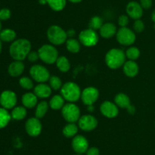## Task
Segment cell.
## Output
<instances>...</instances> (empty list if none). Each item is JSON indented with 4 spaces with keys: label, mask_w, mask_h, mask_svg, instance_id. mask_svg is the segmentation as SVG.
Wrapping results in <instances>:
<instances>
[{
    "label": "cell",
    "mask_w": 155,
    "mask_h": 155,
    "mask_svg": "<svg viewBox=\"0 0 155 155\" xmlns=\"http://www.w3.org/2000/svg\"><path fill=\"white\" fill-rule=\"evenodd\" d=\"M31 50V43L27 39L16 40L13 41L9 47V53L15 60L23 61L27 58Z\"/></svg>",
    "instance_id": "cell-1"
},
{
    "label": "cell",
    "mask_w": 155,
    "mask_h": 155,
    "mask_svg": "<svg viewBox=\"0 0 155 155\" xmlns=\"http://www.w3.org/2000/svg\"><path fill=\"white\" fill-rule=\"evenodd\" d=\"M126 53L120 49H111L105 55V63L111 69H117L126 62Z\"/></svg>",
    "instance_id": "cell-2"
},
{
    "label": "cell",
    "mask_w": 155,
    "mask_h": 155,
    "mask_svg": "<svg viewBox=\"0 0 155 155\" xmlns=\"http://www.w3.org/2000/svg\"><path fill=\"white\" fill-rule=\"evenodd\" d=\"M81 91L78 84L72 81L64 84L61 88V94L67 101L74 103L81 97Z\"/></svg>",
    "instance_id": "cell-3"
},
{
    "label": "cell",
    "mask_w": 155,
    "mask_h": 155,
    "mask_svg": "<svg viewBox=\"0 0 155 155\" xmlns=\"http://www.w3.org/2000/svg\"><path fill=\"white\" fill-rule=\"evenodd\" d=\"M47 38L53 45H61L67 41V32L58 25H51L47 30Z\"/></svg>",
    "instance_id": "cell-4"
},
{
    "label": "cell",
    "mask_w": 155,
    "mask_h": 155,
    "mask_svg": "<svg viewBox=\"0 0 155 155\" xmlns=\"http://www.w3.org/2000/svg\"><path fill=\"white\" fill-rule=\"evenodd\" d=\"M39 59L46 64H53L58 58V52L57 49L50 44L42 46L38 50Z\"/></svg>",
    "instance_id": "cell-5"
},
{
    "label": "cell",
    "mask_w": 155,
    "mask_h": 155,
    "mask_svg": "<svg viewBox=\"0 0 155 155\" xmlns=\"http://www.w3.org/2000/svg\"><path fill=\"white\" fill-rule=\"evenodd\" d=\"M61 114L64 120L68 122L75 123L80 118V109L74 103L64 104L61 109Z\"/></svg>",
    "instance_id": "cell-6"
},
{
    "label": "cell",
    "mask_w": 155,
    "mask_h": 155,
    "mask_svg": "<svg viewBox=\"0 0 155 155\" xmlns=\"http://www.w3.org/2000/svg\"><path fill=\"white\" fill-rule=\"evenodd\" d=\"M117 40L120 44L124 46H130L136 41V34L131 29L128 27H120L116 33Z\"/></svg>",
    "instance_id": "cell-7"
},
{
    "label": "cell",
    "mask_w": 155,
    "mask_h": 155,
    "mask_svg": "<svg viewBox=\"0 0 155 155\" xmlns=\"http://www.w3.org/2000/svg\"><path fill=\"white\" fill-rule=\"evenodd\" d=\"M30 74L32 78L38 83H45L49 80V71L41 65H35L30 68Z\"/></svg>",
    "instance_id": "cell-8"
},
{
    "label": "cell",
    "mask_w": 155,
    "mask_h": 155,
    "mask_svg": "<svg viewBox=\"0 0 155 155\" xmlns=\"http://www.w3.org/2000/svg\"><path fill=\"white\" fill-rule=\"evenodd\" d=\"M79 41L86 46H93L98 43V36L95 30L88 28L80 32L79 34Z\"/></svg>",
    "instance_id": "cell-9"
},
{
    "label": "cell",
    "mask_w": 155,
    "mask_h": 155,
    "mask_svg": "<svg viewBox=\"0 0 155 155\" xmlns=\"http://www.w3.org/2000/svg\"><path fill=\"white\" fill-rule=\"evenodd\" d=\"M17 103V96L12 91H4L0 94V104L2 107L6 109H10L15 107Z\"/></svg>",
    "instance_id": "cell-10"
},
{
    "label": "cell",
    "mask_w": 155,
    "mask_h": 155,
    "mask_svg": "<svg viewBox=\"0 0 155 155\" xmlns=\"http://www.w3.org/2000/svg\"><path fill=\"white\" fill-rule=\"evenodd\" d=\"M99 97V92L94 87H88L81 93V99L83 103L86 106L93 105Z\"/></svg>",
    "instance_id": "cell-11"
},
{
    "label": "cell",
    "mask_w": 155,
    "mask_h": 155,
    "mask_svg": "<svg viewBox=\"0 0 155 155\" xmlns=\"http://www.w3.org/2000/svg\"><path fill=\"white\" fill-rule=\"evenodd\" d=\"M42 123L39 119L32 117L28 119L25 123V129L27 133L32 137H36L42 132Z\"/></svg>",
    "instance_id": "cell-12"
},
{
    "label": "cell",
    "mask_w": 155,
    "mask_h": 155,
    "mask_svg": "<svg viewBox=\"0 0 155 155\" xmlns=\"http://www.w3.org/2000/svg\"><path fill=\"white\" fill-rule=\"evenodd\" d=\"M78 126L85 132L94 130L98 126V120L92 115H84L78 120Z\"/></svg>",
    "instance_id": "cell-13"
},
{
    "label": "cell",
    "mask_w": 155,
    "mask_h": 155,
    "mask_svg": "<svg viewBox=\"0 0 155 155\" xmlns=\"http://www.w3.org/2000/svg\"><path fill=\"white\" fill-rule=\"evenodd\" d=\"M72 147L74 151L78 154L86 153L89 149V142L86 137L78 135L74 137L72 140Z\"/></svg>",
    "instance_id": "cell-14"
},
{
    "label": "cell",
    "mask_w": 155,
    "mask_h": 155,
    "mask_svg": "<svg viewBox=\"0 0 155 155\" xmlns=\"http://www.w3.org/2000/svg\"><path fill=\"white\" fill-rule=\"evenodd\" d=\"M100 111L104 116L110 119L114 118L119 113L118 106L115 104V103L107 100L101 103L100 106Z\"/></svg>",
    "instance_id": "cell-15"
},
{
    "label": "cell",
    "mask_w": 155,
    "mask_h": 155,
    "mask_svg": "<svg viewBox=\"0 0 155 155\" xmlns=\"http://www.w3.org/2000/svg\"><path fill=\"white\" fill-rule=\"evenodd\" d=\"M126 11L128 16L135 20L140 19L143 15V9L141 6L140 3L135 1L130 2L127 4Z\"/></svg>",
    "instance_id": "cell-16"
},
{
    "label": "cell",
    "mask_w": 155,
    "mask_h": 155,
    "mask_svg": "<svg viewBox=\"0 0 155 155\" xmlns=\"http://www.w3.org/2000/svg\"><path fill=\"white\" fill-rule=\"evenodd\" d=\"M124 72L127 77L133 78L139 73V65L135 61L129 60L125 62L123 65Z\"/></svg>",
    "instance_id": "cell-17"
},
{
    "label": "cell",
    "mask_w": 155,
    "mask_h": 155,
    "mask_svg": "<svg viewBox=\"0 0 155 155\" xmlns=\"http://www.w3.org/2000/svg\"><path fill=\"white\" fill-rule=\"evenodd\" d=\"M24 68V64L22 61L15 60L8 65V72L12 77H18L22 74Z\"/></svg>",
    "instance_id": "cell-18"
},
{
    "label": "cell",
    "mask_w": 155,
    "mask_h": 155,
    "mask_svg": "<svg viewBox=\"0 0 155 155\" xmlns=\"http://www.w3.org/2000/svg\"><path fill=\"white\" fill-rule=\"evenodd\" d=\"M33 93L39 98H47L51 95V88L46 84L39 83L34 88Z\"/></svg>",
    "instance_id": "cell-19"
},
{
    "label": "cell",
    "mask_w": 155,
    "mask_h": 155,
    "mask_svg": "<svg viewBox=\"0 0 155 155\" xmlns=\"http://www.w3.org/2000/svg\"><path fill=\"white\" fill-rule=\"evenodd\" d=\"M100 35L103 38L109 39L114 36L117 33V27L112 23H105L100 28Z\"/></svg>",
    "instance_id": "cell-20"
},
{
    "label": "cell",
    "mask_w": 155,
    "mask_h": 155,
    "mask_svg": "<svg viewBox=\"0 0 155 155\" xmlns=\"http://www.w3.org/2000/svg\"><path fill=\"white\" fill-rule=\"evenodd\" d=\"M37 98L34 93L28 92L24 94L21 98V102L24 107L33 108L37 104Z\"/></svg>",
    "instance_id": "cell-21"
},
{
    "label": "cell",
    "mask_w": 155,
    "mask_h": 155,
    "mask_svg": "<svg viewBox=\"0 0 155 155\" xmlns=\"http://www.w3.org/2000/svg\"><path fill=\"white\" fill-rule=\"evenodd\" d=\"M114 102L118 107L123 109H128L131 106L130 97L124 93H119L117 94L114 97Z\"/></svg>",
    "instance_id": "cell-22"
},
{
    "label": "cell",
    "mask_w": 155,
    "mask_h": 155,
    "mask_svg": "<svg viewBox=\"0 0 155 155\" xmlns=\"http://www.w3.org/2000/svg\"><path fill=\"white\" fill-rule=\"evenodd\" d=\"M49 107L54 110H59L64 106V98L61 95H54L49 101Z\"/></svg>",
    "instance_id": "cell-23"
},
{
    "label": "cell",
    "mask_w": 155,
    "mask_h": 155,
    "mask_svg": "<svg viewBox=\"0 0 155 155\" xmlns=\"http://www.w3.org/2000/svg\"><path fill=\"white\" fill-rule=\"evenodd\" d=\"M16 38V33L12 29L6 28L0 32V40L3 42H13Z\"/></svg>",
    "instance_id": "cell-24"
},
{
    "label": "cell",
    "mask_w": 155,
    "mask_h": 155,
    "mask_svg": "<svg viewBox=\"0 0 155 155\" xmlns=\"http://www.w3.org/2000/svg\"><path fill=\"white\" fill-rule=\"evenodd\" d=\"M78 132V127L75 123L69 122L64 127L62 133L66 138H74Z\"/></svg>",
    "instance_id": "cell-25"
},
{
    "label": "cell",
    "mask_w": 155,
    "mask_h": 155,
    "mask_svg": "<svg viewBox=\"0 0 155 155\" xmlns=\"http://www.w3.org/2000/svg\"><path fill=\"white\" fill-rule=\"evenodd\" d=\"M27 113V112L26 107L19 106L13 108L11 115H12V118L15 120H22L25 118Z\"/></svg>",
    "instance_id": "cell-26"
},
{
    "label": "cell",
    "mask_w": 155,
    "mask_h": 155,
    "mask_svg": "<svg viewBox=\"0 0 155 155\" xmlns=\"http://www.w3.org/2000/svg\"><path fill=\"white\" fill-rule=\"evenodd\" d=\"M56 66L60 70L61 72H67L71 68V64H70L69 60L65 56H60L58 58L55 62Z\"/></svg>",
    "instance_id": "cell-27"
},
{
    "label": "cell",
    "mask_w": 155,
    "mask_h": 155,
    "mask_svg": "<svg viewBox=\"0 0 155 155\" xmlns=\"http://www.w3.org/2000/svg\"><path fill=\"white\" fill-rule=\"evenodd\" d=\"M66 47L69 52L72 53H77L80 50V42L74 38H69L66 41Z\"/></svg>",
    "instance_id": "cell-28"
},
{
    "label": "cell",
    "mask_w": 155,
    "mask_h": 155,
    "mask_svg": "<svg viewBox=\"0 0 155 155\" xmlns=\"http://www.w3.org/2000/svg\"><path fill=\"white\" fill-rule=\"evenodd\" d=\"M49 104L46 101H42L37 105L36 111H35V117L38 119H41L45 116L48 111Z\"/></svg>",
    "instance_id": "cell-29"
},
{
    "label": "cell",
    "mask_w": 155,
    "mask_h": 155,
    "mask_svg": "<svg viewBox=\"0 0 155 155\" xmlns=\"http://www.w3.org/2000/svg\"><path fill=\"white\" fill-rule=\"evenodd\" d=\"M47 4L53 11L60 12L66 6L67 0H47Z\"/></svg>",
    "instance_id": "cell-30"
},
{
    "label": "cell",
    "mask_w": 155,
    "mask_h": 155,
    "mask_svg": "<svg viewBox=\"0 0 155 155\" xmlns=\"http://www.w3.org/2000/svg\"><path fill=\"white\" fill-rule=\"evenodd\" d=\"M12 119V115L8 109L0 107V129H3L8 124Z\"/></svg>",
    "instance_id": "cell-31"
},
{
    "label": "cell",
    "mask_w": 155,
    "mask_h": 155,
    "mask_svg": "<svg viewBox=\"0 0 155 155\" xmlns=\"http://www.w3.org/2000/svg\"><path fill=\"white\" fill-rule=\"evenodd\" d=\"M103 20L99 16H93L90 19L89 23V28L92 29L94 30H100L103 25Z\"/></svg>",
    "instance_id": "cell-32"
},
{
    "label": "cell",
    "mask_w": 155,
    "mask_h": 155,
    "mask_svg": "<svg viewBox=\"0 0 155 155\" xmlns=\"http://www.w3.org/2000/svg\"><path fill=\"white\" fill-rule=\"evenodd\" d=\"M126 56L130 60L135 61L140 56V50L136 46H131L126 52Z\"/></svg>",
    "instance_id": "cell-33"
},
{
    "label": "cell",
    "mask_w": 155,
    "mask_h": 155,
    "mask_svg": "<svg viewBox=\"0 0 155 155\" xmlns=\"http://www.w3.org/2000/svg\"><path fill=\"white\" fill-rule=\"evenodd\" d=\"M48 81H49V86L51 87V89L57 91V90L61 88L62 87L61 80L58 76L56 75L51 76L49 80H48Z\"/></svg>",
    "instance_id": "cell-34"
},
{
    "label": "cell",
    "mask_w": 155,
    "mask_h": 155,
    "mask_svg": "<svg viewBox=\"0 0 155 155\" xmlns=\"http://www.w3.org/2000/svg\"><path fill=\"white\" fill-rule=\"evenodd\" d=\"M19 84L22 88L26 90H30L33 88V82L30 78L22 77L19 80Z\"/></svg>",
    "instance_id": "cell-35"
},
{
    "label": "cell",
    "mask_w": 155,
    "mask_h": 155,
    "mask_svg": "<svg viewBox=\"0 0 155 155\" xmlns=\"http://www.w3.org/2000/svg\"><path fill=\"white\" fill-rule=\"evenodd\" d=\"M133 28H134V30L137 33H141L144 30V28H145V24H144L143 21L140 19L136 20L134 22V24H133Z\"/></svg>",
    "instance_id": "cell-36"
},
{
    "label": "cell",
    "mask_w": 155,
    "mask_h": 155,
    "mask_svg": "<svg viewBox=\"0 0 155 155\" xmlns=\"http://www.w3.org/2000/svg\"><path fill=\"white\" fill-rule=\"evenodd\" d=\"M11 11L8 9H0V20L1 21H6L9 19L11 17Z\"/></svg>",
    "instance_id": "cell-37"
},
{
    "label": "cell",
    "mask_w": 155,
    "mask_h": 155,
    "mask_svg": "<svg viewBox=\"0 0 155 155\" xmlns=\"http://www.w3.org/2000/svg\"><path fill=\"white\" fill-rule=\"evenodd\" d=\"M129 17L126 15H122L118 18V24L121 27H126L129 24Z\"/></svg>",
    "instance_id": "cell-38"
},
{
    "label": "cell",
    "mask_w": 155,
    "mask_h": 155,
    "mask_svg": "<svg viewBox=\"0 0 155 155\" xmlns=\"http://www.w3.org/2000/svg\"><path fill=\"white\" fill-rule=\"evenodd\" d=\"M27 59H28L29 62H35L38 60V59H39V53L36 51H30V53L27 55Z\"/></svg>",
    "instance_id": "cell-39"
},
{
    "label": "cell",
    "mask_w": 155,
    "mask_h": 155,
    "mask_svg": "<svg viewBox=\"0 0 155 155\" xmlns=\"http://www.w3.org/2000/svg\"><path fill=\"white\" fill-rule=\"evenodd\" d=\"M140 5L143 9H149L152 6V0H140Z\"/></svg>",
    "instance_id": "cell-40"
},
{
    "label": "cell",
    "mask_w": 155,
    "mask_h": 155,
    "mask_svg": "<svg viewBox=\"0 0 155 155\" xmlns=\"http://www.w3.org/2000/svg\"><path fill=\"white\" fill-rule=\"evenodd\" d=\"M99 150L95 147H92L88 149L86 155H99Z\"/></svg>",
    "instance_id": "cell-41"
},
{
    "label": "cell",
    "mask_w": 155,
    "mask_h": 155,
    "mask_svg": "<svg viewBox=\"0 0 155 155\" xmlns=\"http://www.w3.org/2000/svg\"><path fill=\"white\" fill-rule=\"evenodd\" d=\"M67 32V36L68 37L72 38L73 36H74L76 35V30L74 29H69Z\"/></svg>",
    "instance_id": "cell-42"
},
{
    "label": "cell",
    "mask_w": 155,
    "mask_h": 155,
    "mask_svg": "<svg viewBox=\"0 0 155 155\" xmlns=\"http://www.w3.org/2000/svg\"><path fill=\"white\" fill-rule=\"evenodd\" d=\"M127 110H128L129 113L131 114V115H133V114L135 113V112H136V108H135L134 106H130V107L127 109Z\"/></svg>",
    "instance_id": "cell-43"
},
{
    "label": "cell",
    "mask_w": 155,
    "mask_h": 155,
    "mask_svg": "<svg viewBox=\"0 0 155 155\" xmlns=\"http://www.w3.org/2000/svg\"><path fill=\"white\" fill-rule=\"evenodd\" d=\"M151 19H152V21H154L155 24V10L152 12V14H151Z\"/></svg>",
    "instance_id": "cell-44"
},
{
    "label": "cell",
    "mask_w": 155,
    "mask_h": 155,
    "mask_svg": "<svg viewBox=\"0 0 155 155\" xmlns=\"http://www.w3.org/2000/svg\"><path fill=\"white\" fill-rule=\"evenodd\" d=\"M39 2L41 5H45L47 4V0H39Z\"/></svg>",
    "instance_id": "cell-45"
},
{
    "label": "cell",
    "mask_w": 155,
    "mask_h": 155,
    "mask_svg": "<svg viewBox=\"0 0 155 155\" xmlns=\"http://www.w3.org/2000/svg\"><path fill=\"white\" fill-rule=\"evenodd\" d=\"M69 1L73 3H78V2H80L81 1H83V0H69Z\"/></svg>",
    "instance_id": "cell-46"
},
{
    "label": "cell",
    "mask_w": 155,
    "mask_h": 155,
    "mask_svg": "<svg viewBox=\"0 0 155 155\" xmlns=\"http://www.w3.org/2000/svg\"><path fill=\"white\" fill-rule=\"evenodd\" d=\"M88 110L90 111V112H92V111H93V106H92V105L88 106Z\"/></svg>",
    "instance_id": "cell-47"
},
{
    "label": "cell",
    "mask_w": 155,
    "mask_h": 155,
    "mask_svg": "<svg viewBox=\"0 0 155 155\" xmlns=\"http://www.w3.org/2000/svg\"><path fill=\"white\" fill-rule=\"evenodd\" d=\"M2 52V40H0V53H1Z\"/></svg>",
    "instance_id": "cell-48"
},
{
    "label": "cell",
    "mask_w": 155,
    "mask_h": 155,
    "mask_svg": "<svg viewBox=\"0 0 155 155\" xmlns=\"http://www.w3.org/2000/svg\"><path fill=\"white\" fill-rule=\"evenodd\" d=\"M2 30V24H1V20H0V32Z\"/></svg>",
    "instance_id": "cell-49"
},
{
    "label": "cell",
    "mask_w": 155,
    "mask_h": 155,
    "mask_svg": "<svg viewBox=\"0 0 155 155\" xmlns=\"http://www.w3.org/2000/svg\"><path fill=\"white\" fill-rule=\"evenodd\" d=\"M75 155H81V154H78V153H77V154H75Z\"/></svg>",
    "instance_id": "cell-50"
}]
</instances>
